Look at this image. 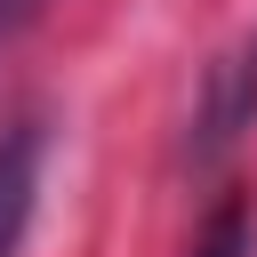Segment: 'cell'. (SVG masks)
Here are the masks:
<instances>
[{
	"label": "cell",
	"instance_id": "cell-1",
	"mask_svg": "<svg viewBox=\"0 0 257 257\" xmlns=\"http://www.w3.org/2000/svg\"><path fill=\"white\" fill-rule=\"evenodd\" d=\"M40 153H48L40 112H16V120L0 128V257H16V249H24L32 201H40Z\"/></svg>",
	"mask_w": 257,
	"mask_h": 257
},
{
	"label": "cell",
	"instance_id": "cell-2",
	"mask_svg": "<svg viewBox=\"0 0 257 257\" xmlns=\"http://www.w3.org/2000/svg\"><path fill=\"white\" fill-rule=\"evenodd\" d=\"M257 112V64L249 56H225L209 72V112H201V153H225L241 137V120Z\"/></svg>",
	"mask_w": 257,
	"mask_h": 257
},
{
	"label": "cell",
	"instance_id": "cell-3",
	"mask_svg": "<svg viewBox=\"0 0 257 257\" xmlns=\"http://www.w3.org/2000/svg\"><path fill=\"white\" fill-rule=\"evenodd\" d=\"M193 257H249V201H217L201 241H193Z\"/></svg>",
	"mask_w": 257,
	"mask_h": 257
},
{
	"label": "cell",
	"instance_id": "cell-4",
	"mask_svg": "<svg viewBox=\"0 0 257 257\" xmlns=\"http://www.w3.org/2000/svg\"><path fill=\"white\" fill-rule=\"evenodd\" d=\"M40 8H48V0H0V48H8V40H16V32L40 16Z\"/></svg>",
	"mask_w": 257,
	"mask_h": 257
}]
</instances>
